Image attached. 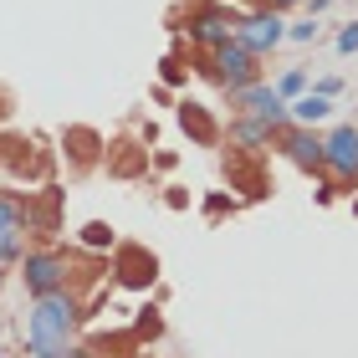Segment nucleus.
<instances>
[{"label": "nucleus", "instance_id": "nucleus-12", "mask_svg": "<svg viewBox=\"0 0 358 358\" xmlns=\"http://www.w3.org/2000/svg\"><path fill=\"white\" fill-rule=\"evenodd\" d=\"M0 231H15V236H21V210H15L6 194H0Z\"/></svg>", "mask_w": 358, "mask_h": 358}, {"label": "nucleus", "instance_id": "nucleus-17", "mask_svg": "<svg viewBox=\"0 0 358 358\" xmlns=\"http://www.w3.org/2000/svg\"><path fill=\"white\" fill-rule=\"evenodd\" d=\"M287 36H292V41H313V36H317V26H313V21H302V26H292Z\"/></svg>", "mask_w": 358, "mask_h": 358}, {"label": "nucleus", "instance_id": "nucleus-4", "mask_svg": "<svg viewBox=\"0 0 358 358\" xmlns=\"http://www.w3.org/2000/svg\"><path fill=\"white\" fill-rule=\"evenodd\" d=\"M322 169H333L338 179H358V128H333L322 138Z\"/></svg>", "mask_w": 358, "mask_h": 358}, {"label": "nucleus", "instance_id": "nucleus-3", "mask_svg": "<svg viewBox=\"0 0 358 358\" xmlns=\"http://www.w3.org/2000/svg\"><path fill=\"white\" fill-rule=\"evenodd\" d=\"M236 41L246 46V52L266 57L271 46L287 41V26H282V15H276V10H262V15H246V21H236Z\"/></svg>", "mask_w": 358, "mask_h": 358}, {"label": "nucleus", "instance_id": "nucleus-13", "mask_svg": "<svg viewBox=\"0 0 358 358\" xmlns=\"http://www.w3.org/2000/svg\"><path fill=\"white\" fill-rule=\"evenodd\" d=\"M302 83H307L302 67H292V72L282 77V83H276V92H282V97H297V92H302Z\"/></svg>", "mask_w": 358, "mask_h": 358}, {"label": "nucleus", "instance_id": "nucleus-14", "mask_svg": "<svg viewBox=\"0 0 358 358\" xmlns=\"http://www.w3.org/2000/svg\"><path fill=\"white\" fill-rule=\"evenodd\" d=\"M21 256V236L15 231H0V262H15Z\"/></svg>", "mask_w": 358, "mask_h": 358}, {"label": "nucleus", "instance_id": "nucleus-7", "mask_svg": "<svg viewBox=\"0 0 358 358\" xmlns=\"http://www.w3.org/2000/svg\"><path fill=\"white\" fill-rule=\"evenodd\" d=\"M282 149H287V159L297 169H322V138L313 134V128H287V138H282Z\"/></svg>", "mask_w": 358, "mask_h": 358}, {"label": "nucleus", "instance_id": "nucleus-10", "mask_svg": "<svg viewBox=\"0 0 358 358\" xmlns=\"http://www.w3.org/2000/svg\"><path fill=\"white\" fill-rule=\"evenodd\" d=\"M231 138L241 143V149H262V143H271V128L262 123V118H236V128H231Z\"/></svg>", "mask_w": 358, "mask_h": 358}, {"label": "nucleus", "instance_id": "nucleus-8", "mask_svg": "<svg viewBox=\"0 0 358 358\" xmlns=\"http://www.w3.org/2000/svg\"><path fill=\"white\" fill-rule=\"evenodd\" d=\"M189 36L200 41V46H210V52H215V46H225V41L236 36V21H231L225 10H200V15L189 21Z\"/></svg>", "mask_w": 358, "mask_h": 358}, {"label": "nucleus", "instance_id": "nucleus-5", "mask_svg": "<svg viewBox=\"0 0 358 358\" xmlns=\"http://www.w3.org/2000/svg\"><path fill=\"white\" fill-rule=\"evenodd\" d=\"M21 276H26V292H31V297H46V292L67 287V262H62L57 251H31Z\"/></svg>", "mask_w": 358, "mask_h": 358}, {"label": "nucleus", "instance_id": "nucleus-11", "mask_svg": "<svg viewBox=\"0 0 358 358\" xmlns=\"http://www.w3.org/2000/svg\"><path fill=\"white\" fill-rule=\"evenodd\" d=\"M179 118H185V128H194V138H215V128H210V118H205V113L200 108H194V103H185V113H179Z\"/></svg>", "mask_w": 358, "mask_h": 358}, {"label": "nucleus", "instance_id": "nucleus-18", "mask_svg": "<svg viewBox=\"0 0 358 358\" xmlns=\"http://www.w3.org/2000/svg\"><path fill=\"white\" fill-rule=\"evenodd\" d=\"M271 10H287V6H302V0H266Z\"/></svg>", "mask_w": 358, "mask_h": 358}, {"label": "nucleus", "instance_id": "nucleus-2", "mask_svg": "<svg viewBox=\"0 0 358 358\" xmlns=\"http://www.w3.org/2000/svg\"><path fill=\"white\" fill-rule=\"evenodd\" d=\"M256 62H262V57L246 52V46H241V41L231 36L225 46H215V62H210L205 72H210V77H220V83L236 92V87H251L256 77H262V67H256Z\"/></svg>", "mask_w": 358, "mask_h": 358}, {"label": "nucleus", "instance_id": "nucleus-1", "mask_svg": "<svg viewBox=\"0 0 358 358\" xmlns=\"http://www.w3.org/2000/svg\"><path fill=\"white\" fill-rule=\"evenodd\" d=\"M72 333H77V302L67 297V287L36 297L31 322H26V343H67Z\"/></svg>", "mask_w": 358, "mask_h": 358}, {"label": "nucleus", "instance_id": "nucleus-15", "mask_svg": "<svg viewBox=\"0 0 358 358\" xmlns=\"http://www.w3.org/2000/svg\"><path fill=\"white\" fill-rule=\"evenodd\" d=\"M338 52H358V21L338 31Z\"/></svg>", "mask_w": 358, "mask_h": 358}, {"label": "nucleus", "instance_id": "nucleus-19", "mask_svg": "<svg viewBox=\"0 0 358 358\" xmlns=\"http://www.w3.org/2000/svg\"><path fill=\"white\" fill-rule=\"evenodd\" d=\"M328 6H333V0H313V15H317V10H328Z\"/></svg>", "mask_w": 358, "mask_h": 358}, {"label": "nucleus", "instance_id": "nucleus-6", "mask_svg": "<svg viewBox=\"0 0 358 358\" xmlns=\"http://www.w3.org/2000/svg\"><path fill=\"white\" fill-rule=\"evenodd\" d=\"M231 97H236V103L251 113V118H262L266 128H282V123H287V103H282V92H276V87L251 83V87H236Z\"/></svg>", "mask_w": 358, "mask_h": 358}, {"label": "nucleus", "instance_id": "nucleus-16", "mask_svg": "<svg viewBox=\"0 0 358 358\" xmlns=\"http://www.w3.org/2000/svg\"><path fill=\"white\" fill-rule=\"evenodd\" d=\"M87 246H113V231L108 225H87Z\"/></svg>", "mask_w": 358, "mask_h": 358}, {"label": "nucleus", "instance_id": "nucleus-9", "mask_svg": "<svg viewBox=\"0 0 358 358\" xmlns=\"http://www.w3.org/2000/svg\"><path fill=\"white\" fill-rule=\"evenodd\" d=\"M328 113H333V97H328V92H297V103H287V118L302 123V128L322 123Z\"/></svg>", "mask_w": 358, "mask_h": 358}]
</instances>
